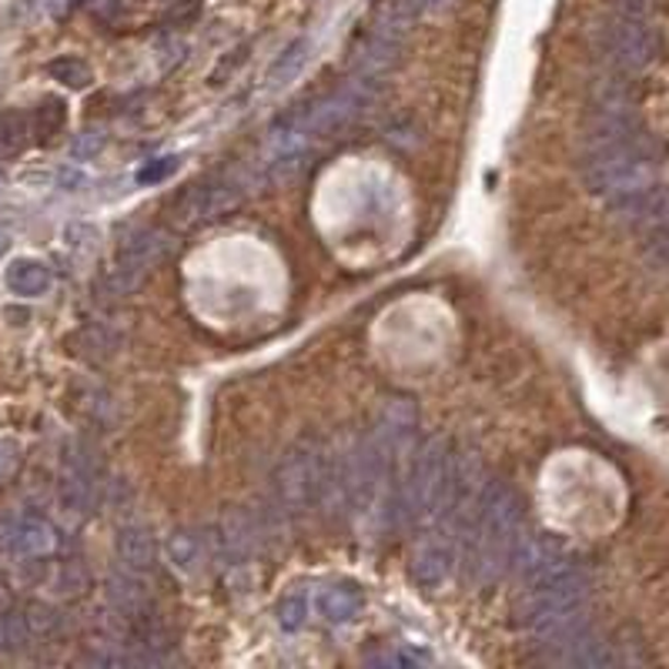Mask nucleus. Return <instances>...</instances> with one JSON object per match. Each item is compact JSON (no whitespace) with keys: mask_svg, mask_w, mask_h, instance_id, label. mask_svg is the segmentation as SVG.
<instances>
[{"mask_svg":"<svg viewBox=\"0 0 669 669\" xmlns=\"http://www.w3.org/2000/svg\"><path fill=\"white\" fill-rule=\"evenodd\" d=\"M472 529V576L492 586L509 573L516 545L523 539V498L509 482H489Z\"/></svg>","mask_w":669,"mask_h":669,"instance_id":"obj_1","label":"nucleus"},{"mask_svg":"<svg viewBox=\"0 0 669 669\" xmlns=\"http://www.w3.org/2000/svg\"><path fill=\"white\" fill-rule=\"evenodd\" d=\"M589 576L586 570H576L563 579H552L545 586L526 589V596L516 606L519 626L539 639L542 646L563 639L576 630H583L586 620V602H589Z\"/></svg>","mask_w":669,"mask_h":669,"instance_id":"obj_2","label":"nucleus"},{"mask_svg":"<svg viewBox=\"0 0 669 669\" xmlns=\"http://www.w3.org/2000/svg\"><path fill=\"white\" fill-rule=\"evenodd\" d=\"M453 445L442 435H432L419 445L409 466V476L399 489V509L406 519H425L445 509V485H449Z\"/></svg>","mask_w":669,"mask_h":669,"instance_id":"obj_3","label":"nucleus"},{"mask_svg":"<svg viewBox=\"0 0 669 669\" xmlns=\"http://www.w3.org/2000/svg\"><path fill=\"white\" fill-rule=\"evenodd\" d=\"M596 47L602 58L626 74H639L653 68L662 54V37L646 17H630V14H612L599 24L596 31Z\"/></svg>","mask_w":669,"mask_h":669,"instance_id":"obj_4","label":"nucleus"},{"mask_svg":"<svg viewBox=\"0 0 669 669\" xmlns=\"http://www.w3.org/2000/svg\"><path fill=\"white\" fill-rule=\"evenodd\" d=\"M325 492V456L318 445L298 442L282 456L274 469V498L278 509L289 516H305L321 502Z\"/></svg>","mask_w":669,"mask_h":669,"instance_id":"obj_5","label":"nucleus"},{"mask_svg":"<svg viewBox=\"0 0 669 669\" xmlns=\"http://www.w3.org/2000/svg\"><path fill=\"white\" fill-rule=\"evenodd\" d=\"M375 94H378L375 78H355L352 74L339 91H331L328 97H321L318 104L302 110V115H292V121L305 134V141L312 144L315 138H331L342 128H349L359 115H365V107L375 101Z\"/></svg>","mask_w":669,"mask_h":669,"instance_id":"obj_6","label":"nucleus"},{"mask_svg":"<svg viewBox=\"0 0 669 669\" xmlns=\"http://www.w3.org/2000/svg\"><path fill=\"white\" fill-rule=\"evenodd\" d=\"M172 245H175V235L167 232V228H141V232H134L121 245V251L115 258V268L104 274L107 295H131L148 278V271L157 261H164V255L172 251Z\"/></svg>","mask_w":669,"mask_h":669,"instance_id":"obj_7","label":"nucleus"},{"mask_svg":"<svg viewBox=\"0 0 669 669\" xmlns=\"http://www.w3.org/2000/svg\"><path fill=\"white\" fill-rule=\"evenodd\" d=\"M576 570H583V566L573 560V552L563 542L545 539V536H523L516 545V555H513V566H509V573L519 579L523 589L545 586V583L563 579Z\"/></svg>","mask_w":669,"mask_h":669,"instance_id":"obj_8","label":"nucleus"},{"mask_svg":"<svg viewBox=\"0 0 669 669\" xmlns=\"http://www.w3.org/2000/svg\"><path fill=\"white\" fill-rule=\"evenodd\" d=\"M485 485L489 482H485V466L479 453H469V449L456 453L449 466V485H445V513H449V519L459 529L472 526Z\"/></svg>","mask_w":669,"mask_h":669,"instance_id":"obj_9","label":"nucleus"},{"mask_svg":"<svg viewBox=\"0 0 669 669\" xmlns=\"http://www.w3.org/2000/svg\"><path fill=\"white\" fill-rule=\"evenodd\" d=\"M245 198V188L242 181H232V178H208V181H198L191 185L178 204H175V221L178 228H191L198 221H208V218H218L232 211L238 201Z\"/></svg>","mask_w":669,"mask_h":669,"instance_id":"obj_10","label":"nucleus"},{"mask_svg":"<svg viewBox=\"0 0 669 669\" xmlns=\"http://www.w3.org/2000/svg\"><path fill=\"white\" fill-rule=\"evenodd\" d=\"M542 659L555 662V666H573V669H602V666L623 662L617 643H609L606 636H599L589 623L583 630L563 636V639L549 643Z\"/></svg>","mask_w":669,"mask_h":669,"instance_id":"obj_11","label":"nucleus"},{"mask_svg":"<svg viewBox=\"0 0 669 669\" xmlns=\"http://www.w3.org/2000/svg\"><path fill=\"white\" fill-rule=\"evenodd\" d=\"M456 570V545L453 539H442V536H425L415 552H412V566L409 576L419 589L425 592H438L445 583L453 579Z\"/></svg>","mask_w":669,"mask_h":669,"instance_id":"obj_12","label":"nucleus"},{"mask_svg":"<svg viewBox=\"0 0 669 669\" xmlns=\"http://www.w3.org/2000/svg\"><path fill=\"white\" fill-rule=\"evenodd\" d=\"M218 555L225 566H248L261 545V529L245 509H228L218 523Z\"/></svg>","mask_w":669,"mask_h":669,"instance_id":"obj_13","label":"nucleus"},{"mask_svg":"<svg viewBox=\"0 0 669 669\" xmlns=\"http://www.w3.org/2000/svg\"><path fill=\"white\" fill-rule=\"evenodd\" d=\"M419 432V406L409 396H388L375 415L372 435L385 445L388 453H402Z\"/></svg>","mask_w":669,"mask_h":669,"instance_id":"obj_14","label":"nucleus"},{"mask_svg":"<svg viewBox=\"0 0 669 669\" xmlns=\"http://www.w3.org/2000/svg\"><path fill=\"white\" fill-rule=\"evenodd\" d=\"M104 596H107L110 609H115V620H121V623L141 620V617H148V612H151V596H148L141 576L125 570V566L107 576Z\"/></svg>","mask_w":669,"mask_h":669,"instance_id":"obj_15","label":"nucleus"},{"mask_svg":"<svg viewBox=\"0 0 669 669\" xmlns=\"http://www.w3.org/2000/svg\"><path fill=\"white\" fill-rule=\"evenodd\" d=\"M0 542L8 545V552L31 560V555H47V552H54V545H58V532H54V526H50L47 519H40V516H24V519H14V523L4 529Z\"/></svg>","mask_w":669,"mask_h":669,"instance_id":"obj_16","label":"nucleus"},{"mask_svg":"<svg viewBox=\"0 0 669 669\" xmlns=\"http://www.w3.org/2000/svg\"><path fill=\"white\" fill-rule=\"evenodd\" d=\"M94 466L84 456H71L61 476V506L64 513L87 516L97 498V482H94Z\"/></svg>","mask_w":669,"mask_h":669,"instance_id":"obj_17","label":"nucleus"},{"mask_svg":"<svg viewBox=\"0 0 669 669\" xmlns=\"http://www.w3.org/2000/svg\"><path fill=\"white\" fill-rule=\"evenodd\" d=\"M115 552H118V563L138 576H148L157 570V542L144 526H121L118 539H115Z\"/></svg>","mask_w":669,"mask_h":669,"instance_id":"obj_18","label":"nucleus"},{"mask_svg":"<svg viewBox=\"0 0 669 669\" xmlns=\"http://www.w3.org/2000/svg\"><path fill=\"white\" fill-rule=\"evenodd\" d=\"M315 609H318V617L331 626H345V623H355L362 617V609H365V596L349 586V583H339V586H328L318 592L315 599Z\"/></svg>","mask_w":669,"mask_h":669,"instance_id":"obj_19","label":"nucleus"},{"mask_svg":"<svg viewBox=\"0 0 669 669\" xmlns=\"http://www.w3.org/2000/svg\"><path fill=\"white\" fill-rule=\"evenodd\" d=\"M4 285L17 298H40L54 285V274L44 261L37 258H14L4 271Z\"/></svg>","mask_w":669,"mask_h":669,"instance_id":"obj_20","label":"nucleus"},{"mask_svg":"<svg viewBox=\"0 0 669 669\" xmlns=\"http://www.w3.org/2000/svg\"><path fill=\"white\" fill-rule=\"evenodd\" d=\"M164 555L181 576H198L204 570V560H208V542L195 529H178V532L167 536Z\"/></svg>","mask_w":669,"mask_h":669,"instance_id":"obj_21","label":"nucleus"},{"mask_svg":"<svg viewBox=\"0 0 669 669\" xmlns=\"http://www.w3.org/2000/svg\"><path fill=\"white\" fill-rule=\"evenodd\" d=\"M308 54H312V40H308V37H295L282 54H278V61L271 64V71H268V91L289 87V84L305 71Z\"/></svg>","mask_w":669,"mask_h":669,"instance_id":"obj_22","label":"nucleus"},{"mask_svg":"<svg viewBox=\"0 0 669 669\" xmlns=\"http://www.w3.org/2000/svg\"><path fill=\"white\" fill-rule=\"evenodd\" d=\"M21 620H24L31 639H50V636H58L61 626H64L61 612H58V609H50V606H31Z\"/></svg>","mask_w":669,"mask_h":669,"instance_id":"obj_23","label":"nucleus"},{"mask_svg":"<svg viewBox=\"0 0 669 669\" xmlns=\"http://www.w3.org/2000/svg\"><path fill=\"white\" fill-rule=\"evenodd\" d=\"M47 74L58 81V84L74 87V91H81V87L91 84V68H87L81 58H71V54H64V58H54V61L47 64Z\"/></svg>","mask_w":669,"mask_h":669,"instance_id":"obj_24","label":"nucleus"},{"mask_svg":"<svg viewBox=\"0 0 669 669\" xmlns=\"http://www.w3.org/2000/svg\"><path fill=\"white\" fill-rule=\"evenodd\" d=\"M274 620L285 633H298L308 623V599L305 596H285L274 609Z\"/></svg>","mask_w":669,"mask_h":669,"instance_id":"obj_25","label":"nucleus"},{"mask_svg":"<svg viewBox=\"0 0 669 669\" xmlns=\"http://www.w3.org/2000/svg\"><path fill=\"white\" fill-rule=\"evenodd\" d=\"M34 121H37V134H40L44 141L54 138V134L61 131V125H64V104H61L58 97H47V101L37 107Z\"/></svg>","mask_w":669,"mask_h":669,"instance_id":"obj_26","label":"nucleus"},{"mask_svg":"<svg viewBox=\"0 0 669 669\" xmlns=\"http://www.w3.org/2000/svg\"><path fill=\"white\" fill-rule=\"evenodd\" d=\"M50 586L58 589L61 596H81L87 589V573L78 563H61L58 573H54Z\"/></svg>","mask_w":669,"mask_h":669,"instance_id":"obj_27","label":"nucleus"},{"mask_svg":"<svg viewBox=\"0 0 669 669\" xmlns=\"http://www.w3.org/2000/svg\"><path fill=\"white\" fill-rule=\"evenodd\" d=\"M198 17H201V0H175V4L164 11L161 24L167 31H181V27H191Z\"/></svg>","mask_w":669,"mask_h":669,"instance_id":"obj_28","label":"nucleus"},{"mask_svg":"<svg viewBox=\"0 0 669 669\" xmlns=\"http://www.w3.org/2000/svg\"><path fill=\"white\" fill-rule=\"evenodd\" d=\"M24 134H27V121L17 110H4L0 115V151H17L24 144Z\"/></svg>","mask_w":669,"mask_h":669,"instance_id":"obj_29","label":"nucleus"},{"mask_svg":"<svg viewBox=\"0 0 669 669\" xmlns=\"http://www.w3.org/2000/svg\"><path fill=\"white\" fill-rule=\"evenodd\" d=\"M31 643V636H27V626H24V620H17V617H0V656H8V653H17V649H24Z\"/></svg>","mask_w":669,"mask_h":669,"instance_id":"obj_30","label":"nucleus"},{"mask_svg":"<svg viewBox=\"0 0 669 669\" xmlns=\"http://www.w3.org/2000/svg\"><path fill=\"white\" fill-rule=\"evenodd\" d=\"M178 167V157H157V161H148L141 172H138V185H157L164 181Z\"/></svg>","mask_w":669,"mask_h":669,"instance_id":"obj_31","label":"nucleus"},{"mask_svg":"<svg viewBox=\"0 0 669 669\" xmlns=\"http://www.w3.org/2000/svg\"><path fill=\"white\" fill-rule=\"evenodd\" d=\"M245 61H248V44H242V47L235 50V58H221V64L211 71V84H225V78L235 74Z\"/></svg>","mask_w":669,"mask_h":669,"instance_id":"obj_32","label":"nucleus"},{"mask_svg":"<svg viewBox=\"0 0 669 669\" xmlns=\"http://www.w3.org/2000/svg\"><path fill=\"white\" fill-rule=\"evenodd\" d=\"M17 462H21V449L11 438H0V482H8L14 476Z\"/></svg>","mask_w":669,"mask_h":669,"instance_id":"obj_33","label":"nucleus"},{"mask_svg":"<svg viewBox=\"0 0 669 669\" xmlns=\"http://www.w3.org/2000/svg\"><path fill=\"white\" fill-rule=\"evenodd\" d=\"M104 131H84V134H78V141L71 144V154L74 157H94L101 148H104Z\"/></svg>","mask_w":669,"mask_h":669,"instance_id":"obj_34","label":"nucleus"},{"mask_svg":"<svg viewBox=\"0 0 669 669\" xmlns=\"http://www.w3.org/2000/svg\"><path fill=\"white\" fill-rule=\"evenodd\" d=\"M617 4V14H630V17H646L653 14V0H612Z\"/></svg>","mask_w":669,"mask_h":669,"instance_id":"obj_35","label":"nucleus"},{"mask_svg":"<svg viewBox=\"0 0 669 669\" xmlns=\"http://www.w3.org/2000/svg\"><path fill=\"white\" fill-rule=\"evenodd\" d=\"M402 4L415 14V17H422V14H429V11H435L442 0H402Z\"/></svg>","mask_w":669,"mask_h":669,"instance_id":"obj_36","label":"nucleus"},{"mask_svg":"<svg viewBox=\"0 0 669 669\" xmlns=\"http://www.w3.org/2000/svg\"><path fill=\"white\" fill-rule=\"evenodd\" d=\"M8 248H11V235H8L4 228H0V258L8 255Z\"/></svg>","mask_w":669,"mask_h":669,"instance_id":"obj_37","label":"nucleus"},{"mask_svg":"<svg viewBox=\"0 0 669 669\" xmlns=\"http://www.w3.org/2000/svg\"><path fill=\"white\" fill-rule=\"evenodd\" d=\"M4 178H8V175H4V167H0V188H4Z\"/></svg>","mask_w":669,"mask_h":669,"instance_id":"obj_38","label":"nucleus"}]
</instances>
